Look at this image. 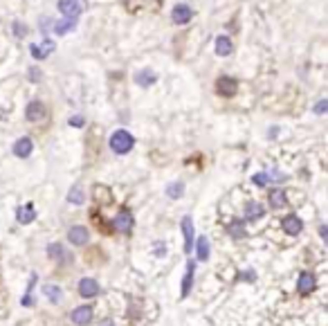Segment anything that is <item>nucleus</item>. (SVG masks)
Returning <instances> with one entry per match:
<instances>
[{"instance_id": "obj_13", "label": "nucleus", "mask_w": 328, "mask_h": 326, "mask_svg": "<svg viewBox=\"0 0 328 326\" xmlns=\"http://www.w3.org/2000/svg\"><path fill=\"white\" fill-rule=\"evenodd\" d=\"M58 9L63 11L65 16H70V18H77L81 14L79 0H58Z\"/></svg>"}, {"instance_id": "obj_1", "label": "nucleus", "mask_w": 328, "mask_h": 326, "mask_svg": "<svg viewBox=\"0 0 328 326\" xmlns=\"http://www.w3.org/2000/svg\"><path fill=\"white\" fill-rule=\"evenodd\" d=\"M110 149L115 151L117 155H126L128 151L135 146V137H133L128 131H124V129H119V131H115V133L110 135Z\"/></svg>"}, {"instance_id": "obj_26", "label": "nucleus", "mask_w": 328, "mask_h": 326, "mask_svg": "<svg viewBox=\"0 0 328 326\" xmlns=\"http://www.w3.org/2000/svg\"><path fill=\"white\" fill-rule=\"evenodd\" d=\"M182 193H185V182H171V185H166V196L169 198H180Z\"/></svg>"}, {"instance_id": "obj_4", "label": "nucleus", "mask_w": 328, "mask_h": 326, "mask_svg": "<svg viewBox=\"0 0 328 326\" xmlns=\"http://www.w3.org/2000/svg\"><path fill=\"white\" fill-rule=\"evenodd\" d=\"M281 230L286 232V234H290V236L301 234V230H303V220L299 218L297 214H288L286 218L281 220Z\"/></svg>"}, {"instance_id": "obj_15", "label": "nucleus", "mask_w": 328, "mask_h": 326, "mask_svg": "<svg viewBox=\"0 0 328 326\" xmlns=\"http://www.w3.org/2000/svg\"><path fill=\"white\" fill-rule=\"evenodd\" d=\"M29 50H32V56H34V59H45V56H50V54L54 52V41L45 38L41 48H38V45H32Z\"/></svg>"}, {"instance_id": "obj_28", "label": "nucleus", "mask_w": 328, "mask_h": 326, "mask_svg": "<svg viewBox=\"0 0 328 326\" xmlns=\"http://www.w3.org/2000/svg\"><path fill=\"white\" fill-rule=\"evenodd\" d=\"M227 230H229V234H232L234 239H243V236H245V223H243V220H234Z\"/></svg>"}, {"instance_id": "obj_17", "label": "nucleus", "mask_w": 328, "mask_h": 326, "mask_svg": "<svg viewBox=\"0 0 328 326\" xmlns=\"http://www.w3.org/2000/svg\"><path fill=\"white\" fill-rule=\"evenodd\" d=\"M263 214H265V207L261 203L249 200V203L245 205V218H247V220H256V218H261Z\"/></svg>"}, {"instance_id": "obj_7", "label": "nucleus", "mask_w": 328, "mask_h": 326, "mask_svg": "<svg viewBox=\"0 0 328 326\" xmlns=\"http://www.w3.org/2000/svg\"><path fill=\"white\" fill-rule=\"evenodd\" d=\"M236 88H238V81L234 79V77H220V79L216 81V90H218V95H222V97L236 95Z\"/></svg>"}, {"instance_id": "obj_37", "label": "nucleus", "mask_w": 328, "mask_h": 326, "mask_svg": "<svg viewBox=\"0 0 328 326\" xmlns=\"http://www.w3.org/2000/svg\"><path fill=\"white\" fill-rule=\"evenodd\" d=\"M101 326H115V324H112L110 320H106V322H104V324H101Z\"/></svg>"}, {"instance_id": "obj_10", "label": "nucleus", "mask_w": 328, "mask_h": 326, "mask_svg": "<svg viewBox=\"0 0 328 326\" xmlns=\"http://www.w3.org/2000/svg\"><path fill=\"white\" fill-rule=\"evenodd\" d=\"M191 16H193V11H191L189 5H175L173 11H171V18H173L175 25H185V23H189Z\"/></svg>"}, {"instance_id": "obj_8", "label": "nucleus", "mask_w": 328, "mask_h": 326, "mask_svg": "<svg viewBox=\"0 0 328 326\" xmlns=\"http://www.w3.org/2000/svg\"><path fill=\"white\" fill-rule=\"evenodd\" d=\"M315 288H317V279H315V274H310V272L299 274V281H297V290H299V293L310 295Z\"/></svg>"}, {"instance_id": "obj_30", "label": "nucleus", "mask_w": 328, "mask_h": 326, "mask_svg": "<svg viewBox=\"0 0 328 326\" xmlns=\"http://www.w3.org/2000/svg\"><path fill=\"white\" fill-rule=\"evenodd\" d=\"M326 108H328V102H326V99H322V102L315 106V112H317V115H324V112H326Z\"/></svg>"}, {"instance_id": "obj_25", "label": "nucleus", "mask_w": 328, "mask_h": 326, "mask_svg": "<svg viewBox=\"0 0 328 326\" xmlns=\"http://www.w3.org/2000/svg\"><path fill=\"white\" fill-rule=\"evenodd\" d=\"M83 200H85L83 189H81V187H72V189H70V193H68V203L70 205H83Z\"/></svg>"}, {"instance_id": "obj_12", "label": "nucleus", "mask_w": 328, "mask_h": 326, "mask_svg": "<svg viewBox=\"0 0 328 326\" xmlns=\"http://www.w3.org/2000/svg\"><path fill=\"white\" fill-rule=\"evenodd\" d=\"M32 149H34L32 139L21 137V139H16V144H14V155H16V158H29V155H32Z\"/></svg>"}, {"instance_id": "obj_36", "label": "nucleus", "mask_w": 328, "mask_h": 326, "mask_svg": "<svg viewBox=\"0 0 328 326\" xmlns=\"http://www.w3.org/2000/svg\"><path fill=\"white\" fill-rule=\"evenodd\" d=\"M319 236H322V239H326V225H322V227H319Z\"/></svg>"}, {"instance_id": "obj_29", "label": "nucleus", "mask_w": 328, "mask_h": 326, "mask_svg": "<svg viewBox=\"0 0 328 326\" xmlns=\"http://www.w3.org/2000/svg\"><path fill=\"white\" fill-rule=\"evenodd\" d=\"M252 182H254L256 187H265V185L270 182V178H268V173H254V176H252Z\"/></svg>"}, {"instance_id": "obj_20", "label": "nucleus", "mask_w": 328, "mask_h": 326, "mask_svg": "<svg viewBox=\"0 0 328 326\" xmlns=\"http://www.w3.org/2000/svg\"><path fill=\"white\" fill-rule=\"evenodd\" d=\"M234 50L232 41H229V36H218L216 38V54L218 56H229Z\"/></svg>"}, {"instance_id": "obj_22", "label": "nucleus", "mask_w": 328, "mask_h": 326, "mask_svg": "<svg viewBox=\"0 0 328 326\" xmlns=\"http://www.w3.org/2000/svg\"><path fill=\"white\" fill-rule=\"evenodd\" d=\"M155 72H151V70H142V72H137L135 75V83L137 86H142V88H146V86H151V83H155Z\"/></svg>"}, {"instance_id": "obj_32", "label": "nucleus", "mask_w": 328, "mask_h": 326, "mask_svg": "<svg viewBox=\"0 0 328 326\" xmlns=\"http://www.w3.org/2000/svg\"><path fill=\"white\" fill-rule=\"evenodd\" d=\"M155 254H158V257H164V254H166V250H164V243H155Z\"/></svg>"}, {"instance_id": "obj_31", "label": "nucleus", "mask_w": 328, "mask_h": 326, "mask_svg": "<svg viewBox=\"0 0 328 326\" xmlns=\"http://www.w3.org/2000/svg\"><path fill=\"white\" fill-rule=\"evenodd\" d=\"M14 29H16V36H25V34H27V27L25 25L21 27V23H16V25H14Z\"/></svg>"}, {"instance_id": "obj_11", "label": "nucleus", "mask_w": 328, "mask_h": 326, "mask_svg": "<svg viewBox=\"0 0 328 326\" xmlns=\"http://www.w3.org/2000/svg\"><path fill=\"white\" fill-rule=\"evenodd\" d=\"M25 117L29 119V122H41V119L45 117V106H43L41 102H29L25 108Z\"/></svg>"}, {"instance_id": "obj_27", "label": "nucleus", "mask_w": 328, "mask_h": 326, "mask_svg": "<svg viewBox=\"0 0 328 326\" xmlns=\"http://www.w3.org/2000/svg\"><path fill=\"white\" fill-rule=\"evenodd\" d=\"M34 286H36V274H32V277H29V286H27V293L23 295V299H21L23 306H34V297H32Z\"/></svg>"}, {"instance_id": "obj_6", "label": "nucleus", "mask_w": 328, "mask_h": 326, "mask_svg": "<svg viewBox=\"0 0 328 326\" xmlns=\"http://www.w3.org/2000/svg\"><path fill=\"white\" fill-rule=\"evenodd\" d=\"M79 295L83 297V299H92V297H97V295H99V283L90 277H83L79 281Z\"/></svg>"}, {"instance_id": "obj_23", "label": "nucleus", "mask_w": 328, "mask_h": 326, "mask_svg": "<svg viewBox=\"0 0 328 326\" xmlns=\"http://www.w3.org/2000/svg\"><path fill=\"white\" fill-rule=\"evenodd\" d=\"M16 218H18V223H23V225H27V223H32L34 218H36V214H34V207L32 205H25V207H18V212H16Z\"/></svg>"}, {"instance_id": "obj_33", "label": "nucleus", "mask_w": 328, "mask_h": 326, "mask_svg": "<svg viewBox=\"0 0 328 326\" xmlns=\"http://www.w3.org/2000/svg\"><path fill=\"white\" fill-rule=\"evenodd\" d=\"M29 79H32V81H38V79H41V72H38L36 68H29Z\"/></svg>"}, {"instance_id": "obj_14", "label": "nucleus", "mask_w": 328, "mask_h": 326, "mask_svg": "<svg viewBox=\"0 0 328 326\" xmlns=\"http://www.w3.org/2000/svg\"><path fill=\"white\" fill-rule=\"evenodd\" d=\"M193 272H196V261H189L187 263V272L185 277H182V297H187V295L191 293V286H193Z\"/></svg>"}, {"instance_id": "obj_18", "label": "nucleus", "mask_w": 328, "mask_h": 326, "mask_svg": "<svg viewBox=\"0 0 328 326\" xmlns=\"http://www.w3.org/2000/svg\"><path fill=\"white\" fill-rule=\"evenodd\" d=\"M74 27H77V18L65 16V18H61L58 23H54V25H52V29H54L56 34H68V32H72Z\"/></svg>"}, {"instance_id": "obj_5", "label": "nucleus", "mask_w": 328, "mask_h": 326, "mask_svg": "<svg viewBox=\"0 0 328 326\" xmlns=\"http://www.w3.org/2000/svg\"><path fill=\"white\" fill-rule=\"evenodd\" d=\"M112 227H115L117 232H122V234H131V230H133V216H131V212H119V214L112 218Z\"/></svg>"}, {"instance_id": "obj_9", "label": "nucleus", "mask_w": 328, "mask_h": 326, "mask_svg": "<svg viewBox=\"0 0 328 326\" xmlns=\"http://www.w3.org/2000/svg\"><path fill=\"white\" fill-rule=\"evenodd\" d=\"M180 230L185 236V252H191V247H193V220H191V216H185L180 220Z\"/></svg>"}, {"instance_id": "obj_16", "label": "nucleus", "mask_w": 328, "mask_h": 326, "mask_svg": "<svg viewBox=\"0 0 328 326\" xmlns=\"http://www.w3.org/2000/svg\"><path fill=\"white\" fill-rule=\"evenodd\" d=\"M43 295H45L52 304H58V301L63 299V290H61V286H56V283H48V286H43Z\"/></svg>"}, {"instance_id": "obj_3", "label": "nucleus", "mask_w": 328, "mask_h": 326, "mask_svg": "<svg viewBox=\"0 0 328 326\" xmlns=\"http://www.w3.org/2000/svg\"><path fill=\"white\" fill-rule=\"evenodd\" d=\"M92 306L90 304H83V306H77V308L70 313V320L74 322V324H79V326H85V324H90L92 322Z\"/></svg>"}, {"instance_id": "obj_21", "label": "nucleus", "mask_w": 328, "mask_h": 326, "mask_svg": "<svg viewBox=\"0 0 328 326\" xmlns=\"http://www.w3.org/2000/svg\"><path fill=\"white\" fill-rule=\"evenodd\" d=\"M196 254H198V261H207L209 259V239L207 236H200L196 241Z\"/></svg>"}, {"instance_id": "obj_34", "label": "nucleus", "mask_w": 328, "mask_h": 326, "mask_svg": "<svg viewBox=\"0 0 328 326\" xmlns=\"http://www.w3.org/2000/svg\"><path fill=\"white\" fill-rule=\"evenodd\" d=\"M70 126H83V117H72L70 119Z\"/></svg>"}, {"instance_id": "obj_24", "label": "nucleus", "mask_w": 328, "mask_h": 326, "mask_svg": "<svg viewBox=\"0 0 328 326\" xmlns=\"http://www.w3.org/2000/svg\"><path fill=\"white\" fill-rule=\"evenodd\" d=\"M286 203H288V198H286V193L281 191V189H274V191L270 193V205H272L274 209L286 207Z\"/></svg>"}, {"instance_id": "obj_2", "label": "nucleus", "mask_w": 328, "mask_h": 326, "mask_svg": "<svg viewBox=\"0 0 328 326\" xmlns=\"http://www.w3.org/2000/svg\"><path fill=\"white\" fill-rule=\"evenodd\" d=\"M68 241L72 243V245L81 247L90 241V232H88V227H83V225H72V227L68 230Z\"/></svg>"}, {"instance_id": "obj_35", "label": "nucleus", "mask_w": 328, "mask_h": 326, "mask_svg": "<svg viewBox=\"0 0 328 326\" xmlns=\"http://www.w3.org/2000/svg\"><path fill=\"white\" fill-rule=\"evenodd\" d=\"M50 23H52L50 18H43V21H41V29H43V32H45V29L50 27Z\"/></svg>"}, {"instance_id": "obj_19", "label": "nucleus", "mask_w": 328, "mask_h": 326, "mask_svg": "<svg viewBox=\"0 0 328 326\" xmlns=\"http://www.w3.org/2000/svg\"><path fill=\"white\" fill-rule=\"evenodd\" d=\"M48 254H50V259H52V261H56V263L68 261V257H65V247L61 245V243H50V245H48Z\"/></svg>"}]
</instances>
